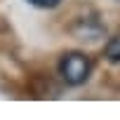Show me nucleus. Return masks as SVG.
<instances>
[{"mask_svg":"<svg viewBox=\"0 0 120 120\" xmlns=\"http://www.w3.org/2000/svg\"><path fill=\"white\" fill-rule=\"evenodd\" d=\"M31 5H35V7H42V10H49V7H56L61 0H28Z\"/></svg>","mask_w":120,"mask_h":120,"instance_id":"7ed1b4c3","label":"nucleus"},{"mask_svg":"<svg viewBox=\"0 0 120 120\" xmlns=\"http://www.w3.org/2000/svg\"><path fill=\"white\" fill-rule=\"evenodd\" d=\"M106 59L113 61V64L120 61V35H115V38L108 40V45H106Z\"/></svg>","mask_w":120,"mask_h":120,"instance_id":"f03ea898","label":"nucleus"},{"mask_svg":"<svg viewBox=\"0 0 120 120\" xmlns=\"http://www.w3.org/2000/svg\"><path fill=\"white\" fill-rule=\"evenodd\" d=\"M90 71H92V61L82 52H68V54L61 56V61H59V73H61V78L66 80V85H73V87L82 85L90 78Z\"/></svg>","mask_w":120,"mask_h":120,"instance_id":"f257e3e1","label":"nucleus"}]
</instances>
